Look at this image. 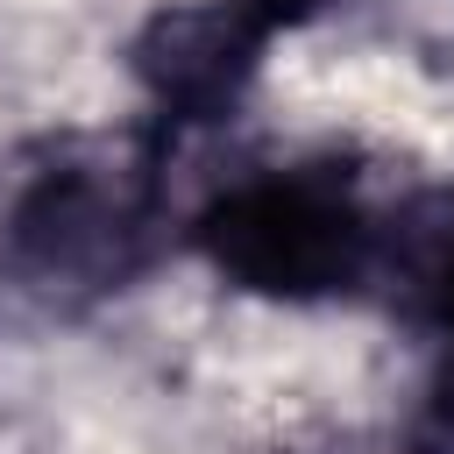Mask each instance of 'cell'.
Listing matches in <instances>:
<instances>
[{
    "label": "cell",
    "mask_w": 454,
    "mask_h": 454,
    "mask_svg": "<svg viewBox=\"0 0 454 454\" xmlns=\"http://www.w3.org/2000/svg\"><path fill=\"white\" fill-rule=\"evenodd\" d=\"M270 28H277V14L262 0H184V7L149 14L128 64L170 121H213L255 78Z\"/></svg>",
    "instance_id": "obj_3"
},
{
    "label": "cell",
    "mask_w": 454,
    "mask_h": 454,
    "mask_svg": "<svg viewBox=\"0 0 454 454\" xmlns=\"http://www.w3.org/2000/svg\"><path fill=\"white\" fill-rule=\"evenodd\" d=\"M262 7H270L277 21H291V14H298V7H312V0H262Z\"/></svg>",
    "instance_id": "obj_5"
},
{
    "label": "cell",
    "mask_w": 454,
    "mask_h": 454,
    "mask_svg": "<svg viewBox=\"0 0 454 454\" xmlns=\"http://www.w3.org/2000/svg\"><path fill=\"white\" fill-rule=\"evenodd\" d=\"M376 270L390 277L411 319H433L454 333V192L404 206L390 234H376Z\"/></svg>",
    "instance_id": "obj_4"
},
{
    "label": "cell",
    "mask_w": 454,
    "mask_h": 454,
    "mask_svg": "<svg viewBox=\"0 0 454 454\" xmlns=\"http://www.w3.org/2000/svg\"><path fill=\"white\" fill-rule=\"evenodd\" d=\"M199 248L227 284L262 298H326L376 270V227L340 184L312 170L255 177L213 199L199 220Z\"/></svg>",
    "instance_id": "obj_1"
},
{
    "label": "cell",
    "mask_w": 454,
    "mask_h": 454,
    "mask_svg": "<svg viewBox=\"0 0 454 454\" xmlns=\"http://www.w3.org/2000/svg\"><path fill=\"white\" fill-rule=\"evenodd\" d=\"M142 227H149V192H142L135 170L50 163L7 206L0 255L43 298L114 291L142 262Z\"/></svg>",
    "instance_id": "obj_2"
}]
</instances>
